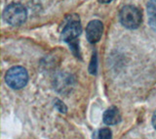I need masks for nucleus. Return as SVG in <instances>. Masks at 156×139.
Returning a JSON list of instances; mask_svg holds the SVG:
<instances>
[{
  "mask_svg": "<svg viewBox=\"0 0 156 139\" xmlns=\"http://www.w3.org/2000/svg\"><path fill=\"white\" fill-rule=\"evenodd\" d=\"M111 1H112V0H99L100 3H109Z\"/></svg>",
  "mask_w": 156,
  "mask_h": 139,
  "instance_id": "obj_11",
  "label": "nucleus"
},
{
  "mask_svg": "<svg viewBox=\"0 0 156 139\" xmlns=\"http://www.w3.org/2000/svg\"><path fill=\"white\" fill-rule=\"evenodd\" d=\"M27 12L23 5L20 3H12L4 9L3 19L8 24L20 26L27 21Z\"/></svg>",
  "mask_w": 156,
  "mask_h": 139,
  "instance_id": "obj_3",
  "label": "nucleus"
},
{
  "mask_svg": "<svg viewBox=\"0 0 156 139\" xmlns=\"http://www.w3.org/2000/svg\"><path fill=\"white\" fill-rule=\"evenodd\" d=\"M120 23L122 26L129 29L138 28L141 21H143V15L139 8L133 5H126L121 9L119 14Z\"/></svg>",
  "mask_w": 156,
  "mask_h": 139,
  "instance_id": "obj_1",
  "label": "nucleus"
},
{
  "mask_svg": "<svg viewBox=\"0 0 156 139\" xmlns=\"http://www.w3.org/2000/svg\"><path fill=\"white\" fill-rule=\"evenodd\" d=\"M82 32V26L80 23V19L77 15H71L68 16L63 24L62 31L61 33L62 39L65 42L70 43L75 41L76 38Z\"/></svg>",
  "mask_w": 156,
  "mask_h": 139,
  "instance_id": "obj_4",
  "label": "nucleus"
},
{
  "mask_svg": "<svg viewBox=\"0 0 156 139\" xmlns=\"http://www.w3.org/2000/svg\"><path fill=\"white\" fill-rule=\"evenodd\" d=\"M5 81L6 84L12 89H22L27 84L28 73L23 67L15 66L9 69L5 74Z\"/></svg>",
  "mask_w": 156,
  "mask_h": 139,
  "instance_id": "obj_2",
  "label": "nucleus"
},
{
  "mask_svg": "<svg viewBox=\"0 0 156 139\" xmlns=\"http://www.w3.org/2000/svg\"><path fill=\"white\" fill-rule=\"evenodd\" d=\"M121 122V114L116 107L108 108L104 114V122L106 126H114Z\"/></svg>",
  "mask_w": 156,
  "mask_h": 139,
  "instance_id": "obj_6",
  "label": "nucleus"
},
{
  "mask_svg": "<svg viewBox=\"0 0 156 139\" xmlns=\"http://www.w3.org/2000/svg\"><path fill=\"white\" fill-rule=\"evenodd\" d=\"M151 122H152V126H153V127L156 130V110H155V112L153 113L152 120H151Z\"/></svg>",
  "mask_w": 156,
  "mask_h": 139,
  "instance_id": "obj_10",
  "label": "nucleus"
},
{
  "mask_svg": "<svg viewBox=\"0 0 156 139\" xmlns=\"http://www.w3.org/2000/svg\"><path fill=\"white\" fill-rule=\"evenodd\" d=\"M102 32H104V26L102 23L99 20H93L86 28V38L90 43L94 44L100 40Z\"/></svg>",
  "mask_w": 156,
  "mask_h": 139,
  "instance_id": "obj_5",
  "label": "nucleus"
},
{
  "mask_svg": "<svg viewBox=\"0 0 156 139\" xmlns=\"http://www.w3.org/2000/svg\"><path fill=\"white\" fill-rule=\"evenodd\" d=\"M111 137H112V132L109 128H101V130H99L93 134V138L109 139Z\"/></svg>",
  "mask_w": 156,
  "mask_h": 139,
  "instance_id": "obj_8",
  "label": "nucleus"
},
{
  "mask_svg": "<svg viewBox=\"0 0 156 139\" xmlns=\"http://www.w3.org/2000/svg\"><path fill=\"white\" fill-rule=\"evenodd\" d=\"M146 8H147L149 27L156 32V0H149Z\"/></svg>",
  "mask_w": 156,
  "mask_h": 139,
  "instance_id": "obj_7",
  "label": "nucleus"
},
{
  "mask_svg": "<svg viewBox=\"0 0 156 139\" xmlns=\"http://www.w3.org/2000/svg\"><path fill=\"white\" fill-rule=\"evenodd\" d=\"M54 106H55V108L60 113L66 114L67 111V107L63 104V102H62L60 99H58V98H56L55 100H54Z\"/></svg>",
  "mask_w": 156,
  "mask_h": 139,
  "instance_id": "obj_9",
  "label": "nucleus"
}]
</instances>
